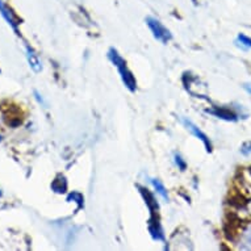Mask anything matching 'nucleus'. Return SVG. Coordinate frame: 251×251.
<instances>
[{"instance_id":"1","label":"nucleus","mask_w":251,"mask_h":251,"mask_svg":"<svg viewBox=\"0 0 251 251\" xmlns=\"http://www.w3.org/2000/svg\"><path fill=\"white\" fill-rule=\"evenodd\" d=\"M108 59L111 61V63L117 69L120 74V78L123 80L124 86L126 87L130 92H134L137 90V80L134 78V75L132 74V71L129 70L128 65H126V61L121 57V54L117 51V49L115 48H111L108 50L107 53Z\"/></svg>"},{"instance_id":"2","label":"nucleus","mask_w":251,"mask_h":251,"mask_svg":"<svg viewBox=\"0 0 251 251\" xmlns=\"http://www.w3.org/2000/svg\"><path fill=\"white\" fill-rule=\"evenodd\" d=\"M145 21H146V25L151 30L152 36H154L156 41L162 42V44H167V42L173 40V33L170 32V29L166 28L165 25L162 24L156 17L148 16L145 19Z\"/></svg>"},{"instance_id":"3","label":"nucleus","mask_w":251,"mask_h":251,"mask_svg":"<svg viewBox=\"0 0 251 251\" xmlns=\"http://www.w3.org/2000/svg\"><path fill=\"white\" fill-rule=\"evenodd\" d=\"M180 121H181V124H183V125L185 126V129H187V130H190L192 136H195L196 138H198V140L201 141L202 145L205 146L206 151H208V152L212 151V149H213V148H212V142H210L209 137L206 136L205 133L202 132L201 129L199 128L196 124L192 123L191 120L185 119V117H180Z\"/></svg>"},{"instance_id":"4","label":"nucleus","mask_w":251,"mask_h":251,"mask_svg":"<svg viewBox=\"0 0 251 251\" xmlns=\"http://www.w3.org/2000/svg\"><path fill=\"white\" fill-rule=\"evenodd\" d=\"M205 113L214 116L217 119L225 120V121H237L239 117H242V113L233 111L231 108L227 107H213L212 109H206Z\"/></svg>"},{"instance_id":"5","label":"nucleus","mask_w":251,"mask_h":251,"mask_svg":"<svg viewBox=\"0 0 251 251\" xmlns=\"http://www.w3.org/2000/svg\"><path fill=\"white\" fill-rule=\"evenodd\" d=\"M138 187V190H140L141 195H142V198L145 199V202H146V205H148L149 210L151 212V214H154L158 210V202H156L155 198H154V195L150 194V191L148 188H144V187H141V185H137Z\"/></svg>"},{"instance_id":"6","label":"nucleus","mask_w":251,"mask_h":251,"mask_svg":"<svg viewBox=\"0 0 251 251\" xmlns=\"http://www.w3.org/2000/svg\"><path fill=\"white\" fill-rule=\"evenodd\" d=\"M0 13H1V16L4 17L5 21L12 26L13 30L19 34V30H17V25H19V23H17V20L15 19V15L12 13V11H11V9L4 4V1H3V0H0Z\"/></svg>"},{"instance_id":"7","label":"nucleus","mask_w":251,"mask_h":251,"mask_svg":"<svg viewBox=\"0 0 251 251\" xmlns=\"http://www.w3.org/2000/svg\"><path fill=\"white\" fill-rule=\"evenodd\" d=\"M149 231L150 234L155 241H165V234H163V230H162V226L159 225L158 221H152V218L149 221Z\"/></svg>"},{"instance_id":"8","label":"nucleus","mask_w":251,"mask_h":251,"mask_svg":"<svg viewBox=\"0 0 251 251\" xmlns=\"http://www.w3.org/2000/svg\"><path fill=\"white\" fill-rule=\"evenodd\" d=\"M26 57H28L29 65H30V67L33 69L34 73L41 71V69H42L41 62H40V59H38L37 54L34 53L33 49H32V48H29V46H26Z\"/></svg>"},{"instance_id":"9","label":"nucleus","mask_w":251,"mask_h":251,"mask_svg":"<svg viewBox=\"0 0 251 251\" xmlns=\"http://www.w3.org/2000/svg\"><path fill=\"white\" fill-rule=\"evenodd\" d=\"M150 183H151L152 187H154V190H155L156 194L159 195L163 200H169L167 190H166V187L163 185V183H162L161 180H158V179H150Z\"/></svg>"},{"instance_id":"10","label":"nucleus","mask_w":251,"mask_h":251,"mask_svg":"<svg viewBox=\"0 0 251 251\" xmlns=\"http://www.w3.org/2000/svg\"><path fill=\"white\" fill-rule=\"evenodd\" d=\"M235 45L243 50L251 49V37H249L246 34L239 33L237 38H235Z\"/></svg>"},{"instance_id":"11","label":"nucleus","mask_w":251,"mask_h":251,"mask_svg":"<svg viewBox=\"0 0 251 251\" xmlns=\"http://www.w3.org/2000/svg\"><path fill=\"white\" fill-rule=\"evenodd\" d=\"M174 161H175V165L177 166V169L180 170V171H184L187 169V162L181 158V155L179 152H175L174 154Z\"/></svg>"},{"instance_id":"12","label":"nucleus","mask_w":251,"mask_h":251,"mask_svg":"<svg viewBox=\"0 0 251 251\" xmlns=\"http://www.w3.org/2000/svg\"><path fill=\"white\" fill-rule=\"evenodd\" d=\"M70 200H73V201H75L76 204H78L79 208H82L83 204H84V199H83V196L80 194H78V192H73V194H70L69 196H67V201H70Z\"/></svg>"},{"instance_id":"13","label":"nucleus","mask_w":251,"mask_h":251,"mask_svg":"<svg viewBox=\"0 0 251 251\" xmlns=\"http://www.w3.org/2000/svg\"><path fill=\"white\" fill-rule=\"evenodd\" d=\"M241 152L245 155H250L251 154V141H247L241 146Z\"/></svg>"},{"instance_id":"14","label":"nucleus","mask_w":251,"mask_h":251,"mask_svg":"<svg viewBox=\"0 0 251 251\" xmlns=\"http://www.w3.org/2000/svg\"><path fill=\"white\" fill-rule=\"evenodd\" d=\"M243 87H245V90H246L247 92H249V94L251 95V84H245Z\"/></svg>"},{"instance_id":"15","label":"nucleus","mask_w":251,"mask_h":251,"mask_svg":"<svg viewBox=\"0 0 251 251\" xmlns=\"http://www.w3.org/2000/svg\"><path fill=\"white\" fill-rule=\"evenodd\" d=\"M0 141H1V137H0Z\"/></svg>"},{"instance_id":"16","label":"nucleus","mask_w":251,"mask_h":251,"mask_svg":"<svg viewBox=\"0 0 251 251\" xmlns=\"http://www.w3.org/2000/svg\"><path fill=\"white\" fill-rule=\"evenodd\" d=\"M0 195H1V194H0Z\"/></svg>"}]
</instances>
